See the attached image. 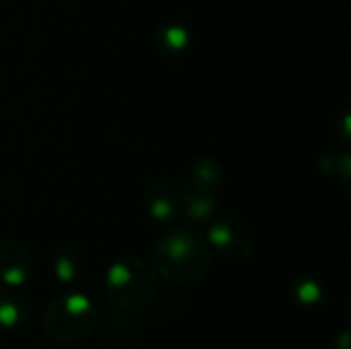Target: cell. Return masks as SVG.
Here are the masks:
<instances>
[{"label": "cell", "instance_id": "5", "mask_svg": "<svg viewBox=\"0 0 351 349\" xmlns=\"http://www.w3.org/2000/svg\"><path fill=\"white\" fill-rule=\"evenodd\" d=\"M33 272V259L29 249L16 239H0V282L19 288Z\"/></svg>", "mask_w": 351, "mask_h": 349}, {"label": "cell", "instance_id": "3", "mask_svg": "<svg viewBox=\"0 0 351 349\" xmlns=\"http://www.w3.org/2000/svg\"><path fill=\"white\" fill-rule=\"evenodd\" d=\"M97 325V309L84 294L72 292L53 298L43 313V329L58 344L86 339Z\"/></svg>", "mask_w": 351, "mask_h": 349}, {"label": "cell", "instance_id": "9", "mask_svg": "<svg viewBox=\"0 0 351 349\" xmlns=\"http://www.w3.org/2000/svg\"><path fill=\"white\" fill-rule=\"evenodd\" d=\"M187 187H199V189H216L222 181V165L212 156H199L193 160L185 173Z\"/></svg>", "mask_w": 351, "mask_h": 349}, {"label": "cell", "instance_id": "11", "mask_svg": "<svg viewBox=\"0 0 351 349\" xmlns=\"http://www.w3.org/2000/svg\"><path fill=\"white\" fill-rule=\"evenodd\" d=\"M144 317L146 315H142V313H130V311H121V309L113 306V311L109 313L107 331L115 339L132 337L138 331L140 323H144Z\"/></svg>", "mask_w": 351, "mask_h": 349}, {"label": "cell", "instance_id": "7", "mask_svg": "<svg viewBox=\"0 0 351 349\" xmlns=\"http://www.w3.org/2000/svg\"><path fill=\"white\" fill-rule=\"evenodd\" d=\"M181 210L195 222H204L214 218L218 210V197L214 189H199V187H187V191L181 195Z\"/></svg>", "mask_w": 351, "mask_h": 349}, {"label": "cell", "instance_id": "2", "mask_svg": "<svg viewBox=\"0 0 351 349\" xmlns=\"http://www.w3.org/2000/svg\"><path fill=\"white\" fill-rule=\"evenodd\" d=\"M107 296L113 306L146 315L156 298L158 284L154 272L136 257H119L105 274Z\"/></svg>", "mask_w": 351, "mask_h": 349}, {"label": "cell", "instance_id": "4", "mask_svg": "<svg viewBox=\"0 0 351 349\" xmlns=\"http://www.w3.org/2000/svg\"><path fill=\"white\" fill-rule=\"evenodd\" d=\"M206 241L210 245V249L218 251L224 259L228 261H243L253 253L255 247V239L251 228L237 220V218H218L208 234Z\"/></svg>", "mask_w": 351, "mask_h": 349}, {"label": "cell", "instance_id": "14", "mask_svg": "<svg viewBox=\"0 0 351 349\" xmlns=\"http://www.w3.org/2000/svg\"><path fill=\"white\" fill-rule=\"evenodd\" d=\"M337 344H339V349L350 348V331H343V335L337 339Z\"/></svg>", "mask_w": 351, "mask_h": 349}, {"label": "cell", "instance_id": "6", "mask_svg": "<svg viewBox=\"0 0 351 349\" xmlns=\"http://www.w3.org/2000/svg\"><path fill=\"white\" fill-rule=\"evenodd\" d=\"M144 204L150 218L158 222H169L177 218V214L181 212V193L173 183L165 179H156L146 187Z\"/></svg>", "mask_w": 351, "mask_h": 349}, {"label": "cell", "instance_id": "12", "mask_svg": "<svg viewBox=\"0 0 351 349\" xmlns=\"http://www.w3.org/2000/svg\"><path fill=\"white\" fill-rule=\"evenodd\" d=\"M292 298L298 306L304 309H315L323 302L325 298V290L321 286V282L317 278L311 276H300L294 284H292Z\"/></svg>", "mask_w": 351, "mask_h": 349}, {"label": "cell", "instance_id": "13", "mask_svg": "<svg viewBox=\"0 0 351 349\" xmlns=\"http://www.w3.org/2000/svg\"><path fill=\"white\" fill-rule=\"evenodd\" d=\"M156 43L165 53H181L189 45V31L181 25H165L156 33Z\"/></svg>", "mask_w": 351, "mask_h": 349}, {"label": "cell", "instance_id": "10", "mask_svg": "<svg viewBox=\"0 0 351 349\" xmlns=\"http://www.w3.org/2000/svg\"><path fill=\"white\" fill-rule=\"evenodd\" d=\"M53 276L62 284H74L82 276V257L76 249H60L53 255Z\"/></svg>", "mask_w": 351, "mask_h": 349}, {"label": "cell", "instance_id": "1", "mask_svg": "<svg viewBox=\"0 0 351 349\" xmlns=\"http://www.w3.org/2000/svg\"><path fill=\"white\" fill-rule=\"evenodd\" d=\"M210 261V245L206 237L193 226H173L154 243V269L162 280L171 284H195L206 276Z\"/></svg>", "mask_w": 351, "mask_h": 349}, {"label": "cell", "instance_id": "8", "mask_svg": "<svg viewBox=\"0 0 351 349\" xmlns=\"http://www.w3.org/2000/svg\"><path fill=\"white\" fill-rule=\"evenodd\" d=\"M33 309L29 300L14 292H0V327L2 329H21L31 323Z\"/></svg>", "mask_w": 351, "mask_h": 349}]
</instances>
